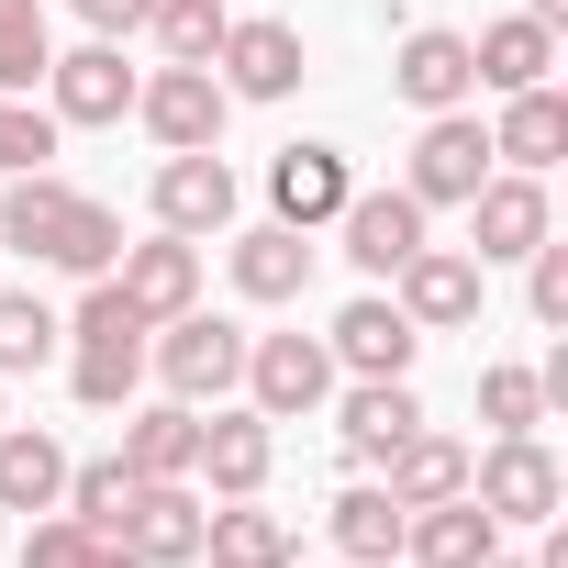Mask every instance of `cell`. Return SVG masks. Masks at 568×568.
<instances>
[{"mask_svg": "<svg viewBox=\"0 0 568 568\" xmlns=\"http://www.w3.org/2000/svg\"><path fill=\"white\" fill-rule=\"evenodd\" d=\"M390 302H402V324H413V335H457V324H479V256L424 234V245L390 267Z\"/></svg>", "mask_w": 568, "mask_h": 568, "instance_id": "cell-8", "label": "cell"}, {"mask_svg": "<svg viewBox=\"0 0 568 568\" xmlns=\"http://www.w3.org/2000/svg\"><path fill=\"white\" fill-rule=\"evenodd\" d=\"M134 123H145L168 156H190V145H223L234 90H223L212 68H145V79H134Z\"/></svg>", "mask_w": 568, "mask_h": 568, "instance_id": "cell-5", "label": "cell"}, {"mask_svg": "<svg viewBox=\"0 0 568 568\" xmlns=\"http://www.w3.org/2000/svg\"><path fill=\"white\" fill-rule=\"evenodd\" d=\"M201 490L190 479H134V501H123V546L145 557V568H190L201 557Z\"/></svg>", "mask_w": 568, "mask_h": 568, "instance_id": "cell-15", "label": "cell"}, {"mask_svg": "<svg viewBox=\"0 0 568 568\" xmlns=\"http://www.w3.org/2000/svg\"><path fill=\"white\" fill-rule=\"evenodd\" d=\"M0 245L34 256V267H68V278H112L123 256V212L68 190L57 168H23V179H0Z\"/></svg>", "mask_w": 568, "mask_h": 568, "instance_id": "cell-1", "label": "cell"}, {"mask_svg": "<svg viewBox=\"0 0 568 568\" xmlns=\"http://www.w3.org/2000/svg\"><path fill=\"white\" fill-rule=\"evenodd\" d=\"M112 291H123L145 324L190 313V302H201V245H190V234H145V245H123V256H112Z\"/></svg>", "mask_w": 568, "mask_h": 568, "instance_id": "cell-16", "label": "cell"}, {"mask_svg": "<svg viewBox=\"0 0 568 568\" xmlns=\"http://www.w3.org/2000/svg\"><path fill=\"white\" fill-rule=\"evenodd\" d=\"M390 90H402L413 112H468V101H479L468 34H457V23H413V34H402V57H390Z\"/></svg>", "mask_w": 568, "mask_h": 568, "instance_id": "cell-12", "label": "cell"}, {"mask_svg": "<svg viewBox=\"0 0 568 568\" xmlns=\"http://www.w3.org/2000/svg\"><path fill=\"white\" fill-rule=\"evenodd\" d=\"M223 23H234V0H156V12H145V34H156L168 68H212Z\"/></svg>", "mask_w": 568, "mask_h": 568, "instance_id": "cell-31", "label": "cell"}, {"mask_svg": "<svg viewBox=\"0 0 568 568\" xmlns=\"http://www.w3.org/2000/svg\"><path fill=\"white\" fill-rule=\"evenodd\" d=\"M490 546H501V524H490L468 490H457V501H424V513H402V557H413V568H479Z\"/></svg>", "mask_w": 568, "mask_h": 568, "instance_id": "cell-23", "label": "cell"}, {"mask_svg": "<svg viewBox=\"0 0 568 568\" xmlns=\"http://www.w3.org/2000/svg\"><path fill=\"white\" fill-rule=\"evenodd\" d=\"M57 335H68V390H79L90 413H123V402H134V379H145V335H156V324L112 291V278H90L79 313H68Z\"/></svg>", "mask_w": 568, "mask_h": 568, "instance_id": "cell-2", "label": "cell"}, {"mask_svg": "<svg viewBox=\"0 0 568 568\" xmlns=\"http://www.w3.org/2000/svg\"><path fill=\"white\" fill-rule=\"evenodd\" d=\"M68 490V446L45 424H0V513H57Z\"/></svg>", "mask_w": 568, "mask_h": 568, "instance_id": "cell-27", "label": "cell"}, {"mask_svg": "<svg viewBox=\"0 0 568 568\" xmlns=\"http://www.w3.org/2000/svg\"><path fill=\"white\" fill-rule=\"evenodd\" d=\"M468 501H479L490 524H557L568 479H557V457H546L535 435H490V457H468Z\"/></svg>", "mask_w": 568, "mask_h": 568, "instance_id": "cell-7", "label": "cell"}, {"mask_svg": "<svg viewBox=\"0 0 568 568\" xmlns=\"http://www.w3.org/2000/svg\"><path fill=\"white\" fill-rule=\"evenodd\" d=\"M324 535H335L346 568H390V557H402V501H390L379 479H357V490L324 513Z\"/></svg>", "mask_w": 568, "mask_h": 568, "instance_id": "cell-29", "label": "cell"}, {"mask_svg": "<svg viewBox=\"0 0 568 568\" xmlns=\"http://www.w3.org/2000/svg\"><path fill=\"white\" fill-rule=\"evenodd\" d=\"M413 424H424L413 379H346V402H335V446H346V468H379Z\"/></svg>", "mask_w": 568, "mask_h": 568, "instance_id": "cell-21", "label": "cell"}, {"mask_svg": "<svg viewBox=\"0 0 568 568\" xmlns=\"http://www.w3.org/2000/svg\"><path fill=\"white\" fill-rule=\"evenodd\" d=\"M267 457H278L267 413H256V402H212V424H201V457H190V479H212V501H256V490H267Z\"/></svg>", "mask_w": 568, "mask_h": 568, "instance_id": "cell-11", "label": "cell"}, {"mask_svg": "<svg viewBox=\"0 0 568 568\" xmlns=\"http://www.w3.org/2000/svg\"><path fill=\"white\" fill-rule=\"evenodd\" d=\"M45 112L57 123H123L134 112V68H123V45H68V57H45Z\"/></svg>", "mask_w": 568, "mask_h": 568, "instance_id": "cell-13", "label": "cell"}, {"mask_svg": "<svg viewBox=\"0 0 568 568\" xmlns=\"http://www.w3.org/2000/svg\"><path fill=\"white\" fill-rule=\"evenodd\" d=\"M335 234H346V256H357L368 278H390V267L424 245V201H413V190H346Z\"/></svg>", "mask_w": 568, "mask_h": 568, "instance_id": "cell-20", "label": "cell"}, {"mask_svg": "<svg viewBox=\"0 0 568 568\" xmlns=\"http://www.w3.org/2000/svg\"><path fill=\"white\" fill-rule=\"evenodd\" d=\"M201 557H212V568H291V557H302V535H291V513L223 501V513H201Z\"/></svg>", "mask_w": 568, "mask_h": 568, "instance_id": "cell-26", "label": "cell"}, {"mask_svg": "<svg viewBox=\"0 0 568 568\" xmlns=\"http://www.w3.org/2000/svg\"><path fill=\"white\" fill-rule=\"evenodd\" d=\"M134 479H190V457H201V413L190 402H123V446H112Z\"/></svg>", "mask_w": 568, "mask_h": 568, "instance_id": "cell-25", "label": "cell"}, {"mask_svg": "<svg viewBox=\"0 0 568 568\" xmlns=\"http://www.w3.org/2000/svg\"><path fill=\"white\" fill-rule=\"evenodd\" d=\"M468 68H479V90H535V79L557 68V23H535V12H513V23H490V34H468Z\"/></svg>", "mask_w": 568, "mask_h": 568, "instance_id": "cell-28", "label": "cell"}, {"mask_svg": "<svg viewBox=\"0 0 568 568\" xmlns=\"http://www.w3.org/2000/svg\"><path fill=\"white\" fill-rule=\"evenodd\" d=\"M524 12H535V23H568V0H524Z\"/></svg>", "mask_w": 568, "mask_h": 568, "instance_id": "cell-39", "label": "cell"}, {"mask_svg": "<svg viewBox=\"0 0 568 568\" xmlns=\"http://www.w3.org/2000/svg\"><path fill=\"white\" fill-rule=\"evenodd\" d=\"M557 234V212H546V179H524V168H490L479 190H468V256L479 267H501V256H535Z\"/></svg>", "mask_w": 568, "mask_h": 568, "instance_id": "cell-9", "label": "cell"}, {"mask_svg": "<svg viewBox=\"0 0 568 568\" xmlns=\"http://www.w3.org/2000/svg\"><path fill=\"white\" fill-rule=\"evenodd\" d=\"M45 57H57L45 0H0V90H12V101H34V90H45Z\"/></svg>", "mask_w": 568, "mask_h": 568, "instance_id": "cell-32", "label": "cell"}, {"mask_svg": "<svg viewBox=\"0 0 568 568\" xmlns=\"http://www.w3.org/2000/svg\"><path fill=\"white\" fill-rule=\"evenodd\" d=\"M479 568H535V557H501V546H490V557H479Z\"/></svg>", "mask_w": 568, "mask_h": 568, "instance_id": "cell-40", "label": "cell"}, {"mask_svg": "<svg viewBox=\"0 0 568 568\" xmlns=\"http://www.w3.org/2000/svg\"><path fill=\"white\" fill-rule=\"evenodd\" d=\"M123 501H134V468H123V457H68V490H57V513H68V524L123 535Z\"/></svg>", "mask_w": 568, "mask_h": 568, "instance_id": "cell-30", "label": "cell"}, {"mask_svg": "<svg viewBox=\"0 0 568 568\" xmlns=\"http://www.w3.org/2000/svg\"><path fill=\"white\" fill-rule=\"evenodd\" d=\"M302 34L291 23H267V12H245V23H223V45H212V79L234 90V101H291L302 90Z\"/></svg>", "mask_w": 568, "mask_h": 568, "instance_id": "cell-10", "label": "cell"}, {"mask_svg": "<svg viewBox=\"0 0 568 568\" xmlns=\"http://www.w3.org/2000/svg\"><path fill=\"white\" fill-rule=\"evenodd\" d=\"M234 291L245 302H302L313 291V234H291V223H256V234H234Z\"/></svg>", "mask_w": 568, "mask_h": 568, "instance_id": "cell-24", "label": "cell"}, {"mask_svg": "<svg viewBox=\"0 0 568 568\" xmlns=\"http://www.w3.org/2000/svg\"><path fill=\"white\" fill-rule=\"evenodd\" d=\"M324 346H335V379H413V346H424V335L402 324V302H379V291H368V302H346V313H335V335H324Z\"/></svg>", "mask_w": 568, "mask_h": 568, "instance_id": "cell-18", "label": "cell"}, {"mask_svg": "<svg viewBox=\"0 0 568 568\" xmlns=\"http://www.w3.org/2000/svg\"><path fill=\"white\" fill-rule=\"evenodd\" d=\"M57 112H34V101H12V90H0V179H23V168H45L57 156Z\"/></svg>", "mask_w": 568, "mask_h": 568, "instance_id": "cell-36", "label": "cell"}, {"mask_svg": "<svg viewBox=\"0 0 568 568\" xmlns=\"http://www.w3.org/2000/svg\"><path fill=\"white\" fill-rule=\"evenodd\" d=\"M524 313H535V324H546V335H557V324H568V245H557V234H546V245H535V256H524Z\"/></svg>", "mask_w": 568, "mask_h": 568, "instance_id": "cell-37", "label": "cell"}, {"mask_svg": "<svg viewBox=\"0 0 568 568\" xmlns=\"http://www.w3.org/2000/svg\"><path fill=\"white\" fill-rule=\"evenodd\" d=\"M0 424H12V413H0Z\"/></svg>", "mask_w": 568, "mask_h": 568, "instance_id": "cell-41", "label": "cell"}, {"mask_svg": "<svg viewBox=\"0 0 568 568\" xmlns=\"http://www.w3.org/2000/svg\"><path fill=\"white\" fill-rule=\"evenodd\" d=\"M479 179H490V123H479V112H424L402 190H413L424 212H468V190H479Z\"/></svg>", "mask_w": 568, "mask_h": 568, "instance_id": "cell-6", "label": "cell"}, {"mask_svg": "<svg viewBox=\"0 0 568 568\" xmlns=\"http://www.w3.org/2000/svg\"><path fill=\"white\" fill-rule=\"evenodd\" d=\"M346 156L335 145H278L267 156V223H291V234H313V223H335L346 212Z\"/></svg>", "mask_w": 568, "mask_h": 568, "instance_id": "cell-17", "label": "cell"}, {"mask_svg": "<svg viewBox=\"0 0 568 568\" xmlns=\"http://www.w3.org/2000/svg\"><path fill=\"white\" fill-rule=\"evenodd\" d=\"M479 424L490 435H535L546 424V379L535 368H479Z\"/></svg>", "mask_w": 568, "mask_h": 568, "instance_id": "cell-35", "label": "cell"}, {"mask_svg": "<svg viewBox=\"0 0 568 568\" xmlns=\"http://www.w3.org/2000/svg\"><path fill=\"white\" fill-rule=\"evenodd\" d=\"M379 490H390L402 513H424V501H457V490H468V446H457V435H435V424H413V435L379 457Z\"/></svg>", "mask_w": 568, "mask_h": 568, "instance_id": "cell-22", "label": "cell"}, {"mask_svg": "<svg viewBox=\"0 0 568 568\" xmlns=\"http://www.w3.org/2000/svg\"><path fill=\"white\" fill-rule=\"evenodd\" d=\"M145 368L168 379V402H234V379H245V324H223V313H168L156 335H145Z\"/></svg>", "mask_w": 568, "mask_h": 568, "instance_id": "cell-3", "label": "cell"}, {"mask_svg": "<svg viewBox=\"0 0 568 568\" xmlns=\"http://www.w3.org/2000/svg\"><path fill=\"white\" fill-rule=\"evenodd\" d=\"M68 12H79L101 45H123V34H145V12H156V0H68Z\"/></svg>", "mask_w": 568, "mask_h": 568, "instance_id": "cell-38", "label": "cell"}, {"mask_svg": "<svg viewBox=\"0 0 568 568\" xmlns=\"http://www.w3.org/2000/svg\"><path fill=\"white\" fill-rule=\"evenodd\" d=\"M145 201H156V234H190V245H201V234H223V223H234V168H223V145L168 156Z\"/></svg>", "mask_w": 568, "mask_h": 568, "instance_id": "cell-14", "label": "cell"}, {"mask_svg": "<svg viewBox=\"0 0 568 568\" xmlns=\"http://www.w3.org/2000/svg\"><path fill=\"white\" fill-rule=\"evenodd\" d=\"M23 568H145L123 535H90V524H68V513H45L34 535H23Z\"/></svg>", "mask_w": 568, "mask_h": 568, "instance_id": "cell-33", "label": "cell"}, {"mask_svg": "<svg viewBox=\"0 0 568 568\" xmlns=\"http://www.w3.org/2000/svg\"><path fill=\"white\" fill-rule=\"evenodd\" d=\"M267 424H302L335 402V346L324 335H245V379H234Z\"/></svg>", "mask_w": 568, "mask_h": 568, "instance_id": "cell-4", "label": "cell"}, {"mask_svg": "<svg viewBox=\"0 0 568 568\" xmlns=\"http://www.w3.org/2000/svg\"><path fill=\"white\" fill-rule=\"evenodd\" d=\"M568 156V90H501V123H490V168H524V179H546Z\"/></svg>", "mask_w": 568, "mask_h": 568, "instance_id": "cell-19", "label": "cell"}, {"mask_svg": "<svg viewBox=\"0 0 568 568\" xmlns=\"http://www.w3.org/2000/svg\"><path fill=\"white\" fill-rule=\"evenodd\" d=\"M57 357V313L34 302V291H0V379H23V368H45Z\"/></svg>", "mask_w": 568, "mask_h": 568, "instance_id": "cell-34", "label": "cell"}]
</instances>
